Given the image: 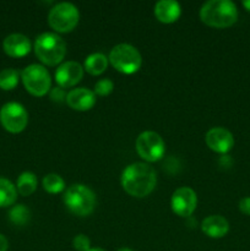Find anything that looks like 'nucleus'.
I'll use <instances>...</instances> for the list:
<instances>
[{
	"label": "nucleus",
	"instance_id": "nucleus-1",
	"mask_svg": "<svg viewBox=\"0 0 250 251\" xmlns=\"http://www.w3.org/2000/svg\"><path fill=\"white\" fill-rule=\"evenodd\" d=\"M157 183V174L150 164H129L122 173V186L125 193L134 198H145L153 191Z\"/></svg>",
	"mask_w": 250,
	"mask_h": 251
},
{
	"label": "nucleus",
	"instance_id": "nucleus-2",
	"mask_svg": "<svg viewBox=\"0 0 250 251\" xmlns=\"http://www.w3.org/2000/svg\"><path fill=\"white\" fill-rule=\"evenodd\" d=\"M200 19L213 28H227L237 22L238 10L229 0H210L201 6Z\"/></svg>",
	"mask_w": 250,
	"mask_h": 251
},
{
	"label": "nucleus",
	"instance_id": "nucleus-3",
	"mask_svg": "<svg viewBox=\"0 0 250 251\" xmlns=\"http://www.w3.org/2000/svg\"><path fill=\"white\" fill-rule=\"evenodd\" d=\"M34 53L44 65L55 66L65 58L66 43L59 34L44 32L36 38Z\"/></svg>",
	"mask_w": 250,
	"mask_h": 251
},
{
	"label": "nucleus",
	"instance_id": "nucleus-4",
	"mask_svg": "<svg viewBox=\"0 0 250 251\" xmlns=\"http://www.w3.org/2000/svg\"><path fill=\"white\" fill-rule=\"evenodd\" d=\"M64 203L71 213L78 217H86L95 211L97 199L88 186L74 184L66 189L64 194Z\"/></svg>",
	"mask_w": 250,
	"mask_h": 251
},
{
	"label": "nucleus",
	"instance_id": "nucleus-5",
	"mask_svg": "<svg viewBox=\"0 0 250 251\" xmlns=\"http://www.w3.org/2000/svg\"><path fill=\"white\" fill-rule=\"evenodd\" d=\"M113 68L125 75L137 73L142 65V56L140 51L131 44L122 43L110 50L109 58Z\"/></svg>",
	"mask_w": 250,
	"mask_h": 251
},
{
	"label": "nucleus",
	"instance_id": "nucleus-6",
	"mask_svg": "<svg viewBox=\"0 0 250 251\" xmlns=\"http://www.w3.org/2000/svg\"><path fill=\"white\" fill-rule=\"evenodd\" d=\"M21 80L26 91L34 97H43L50 91L51 78L43 65L31 64L21 71Z\"/></svg>",
	"mask_w": 250,
	"mask_h": 251
},
{
	"label": "nucleus",
	"instance_id": "nucleus-7",
	"mask_svg": "<svg viewBox=\"0 0 250 251\" xmlns=\"http://www.w3.org/2000/svg\"><path fill=\"white\" fill-rule=\"evenodd\" d=\"M80 12L71 2H60L53 6L49 11V26L59 33H69L78 24Z\"/></svg>",
	"mask_w": 250,
	"mask_h": 251
},
{
	"label": "nucleus",
	"instance_id": "nucleus-8",
	"mask_svg": "<svg viewBox=\"0 0 250 251\" xmlns=\"http://www.w3.org/2000/svg\"><path fill=\"white\" fill-rule=\"evenodd\" d=\"M136 151L146 162H157L162 159L166 152V144L161 135L154 131H144L136 139Z\"/></svg>",
	"mask_w": 250,
	"mask_h": 251
},
{
	"label": "nucleus",
	"instance_id": "nucleus-9",
	"mask_svg": "<svg viewBox=\"0 0 250 251\" xmlns=\"http://www.w3.org/2000/svg\"><path fill=\"white\" fill-rule=\"evenodd\" d=\"M0 123L6 131L19 134L28 124V113L20 103L9 102L0 109Z\"/></svg>",
	"mask_w": 250,
	"mask_h": 251
},
{
	"label": "nucleus",
	"instance_id": "nucleus-10",
	"mask_svg": "<svg viewBox=\"0 0 250 251\" xmlns=\"http://www.w3.org/2000/svg\"><path fill=\"white\" fill-rule=\"evenodd\" d=\"M198 205V196L191 188L183 186L176 189L171 199L172 211L179 217H189L195 211Z\"/></svg>",
	"mask_w": 250,
	"mask_h": 251
},
{
	"label": "nucleus",
	"instance_id": "nucleus-11",
	"mask_svg": "<svg viewBox=\"0 0 250 251\" xmlns=\"http://www.w3.org/2000/svg\"><path fill=\"white\" fill-rule=\"evenodd\" d=\"M205 141L211 151L220 154L228 153L234 146V137H233L232 132L220 126L208 130Z\"/></svg>",
	"mask_w": 250,
	"mask_h": 251
},
{
	"label": "nucleus",
	"instance_id": "nucleus-12",
	"mask_svg": "<svg viewBox=\"0 0 250 251\" xmlns=\"http://www.w3.org/2000/svg\"><path fill=\"white\" fill-rule=\"evenodd\" d=\"M83 77V68L76 61H66L55 71V81L59 87L70 88L77 85Z\"/></svg>",
	"mask_w": 250,
	"mask_h": 251
},
{
	"label": "nucleus",
	"instance_id": "nucleus-13",
	"mask_svg": "<svg viewBox=\"0 0 250 251\" xmlns=\"http://www.w3.org/2000/svg\"><path fill=\"white\" fill-rule=\"evenodd\" d=\"M66 103L69 107L78 112H86L92 109L96 104V95L88 88L81 87L71 90L66 96Z\"/></svg>",
	"mask_w": 250,
	"mask_h": 251
},
{
	"label": "nucleus",
	"instance_id": "nucleus-14",
	"mask_svg": "<svg viewBox=\"0 0 250 251\" xmlns=\"http://www.w3.org/2000/svg\"><path fill=\"white\" fill-rule=\"evenodd\" d=\"M2 48L11 58H22L31 51V42L25 34L12 33L4 39Z\"/></svg>",
	"mask_w": 250,
	"mask_h": 251
},
{
	"label": "nucleus",
	"instance_id": "nucleus-15",
	"mask_svg": "<svg viewBox=\"0 0 250 251\" xmlns=\"http://www.w3.org/2000/svg\"><path fill=\"white\" fill-rule=\"evenodd\" d=\"M181 7L174 0H161L154 5V16L162 24H173L180 17Z\"/></svg>",
	"mask_w": 250,
	"mask_h": 251
},
{
	"label": "nucleus",
	"instance_id": "nucleus-16",
	"mask_svg": "<svg viewBox=\"0 0 250 251\" xmlns=\"http://www.w3.org/2000/svg\"><path fill=\"white\" fill-rule=\"evenodd\" d=\"M201 230L205 233L207 237L213 239H220L227 235L229 232V223L222 216H208L201 223Z\"/></svg>",
	"mask_w": 250,
	"mask_h": 251
},
{
	"label": "nucleus",
	"instance_id": "nucleus-17",
	"mask_svg": "<svg viewBox=\"0 0 250 251\" xmlns=\"http://www.w3.org/2000/svg\"><path fill=\"white\" fill-rule=\"evenodd\" d=\"M108 68V58L102 53H93L86 58L83 64V70L90 75L98 76L104 73Z\"/></svg>",
	"mask_w": 250,
	"mask_h": 251
},
{
	"label": "nucleus",
	"instance_id": "nucleus-18",
	"mask_svg": "<svg viewBox=\"0 0 250 251\" xmlns=\"http://www.w3.org/2000/svg\"><path fill=\"white\" fill-rule=\"evenodd\" d=\"M37 185H38V180H37L36 174H33L32 172H24L17 178V193L25 198L32 195L36 191Z\"/></svg>",
	"mask_w": 250,
	"mask_h": 251
},
{
	"label": "nucleus",
	"instance_id": "nucleus-19",
	"mask_svg": "<svg viewBox=\"0 0 250 251\" xmlns=\"http://www.w3.org/2000/svg\"><path fill=\"white\" fill-rule=\"evenodd\" d=\"M17 199V189L5 178H0V207H9Z\"/></svg>",
	"mask_w": 250,
	"mask_h": 251
},
{
	"label": "nucleus",
	"instance_id": "nucleus-20",
	"mask_svg": "<svg viewBox=\"0 0 250 251\" xmlns=\"http://www.w3.org/2000/svg\"><path fill=\"white\" fill-rule=\"evenodd\" d=\"M44 191L48 194H60L61 191L65 190V181L59 174L50 173L47 174L42 181Z\"/></svg>",
	"mask_w": 250,
	"mask_h": 251
},
{
	"label": "nucleus",
	"instance_id": "nucleus-21",
	"mask_svg": "<svg viewBox=\"0 0 250 251\" xmlns=\"http://www.w3.org/2000/svg\"><path fill=\"white\" fill-rule=\"evenodd\" d=\"M21 74L15 69H4L0 71V88L4 91H11L19 85Z\"/></svg>",
	"mask_w": 250,
	"mask_h": 251
},
{
	"label": "nucleus",
	"instance_id": "nucleus-22",
	"mask_svg": "<svg viewBox=\"0 0 250 251\" xmlns=\"http://www.w3.org/2000/svg\"><path fill=\"white\" fill-rule=\"evenodd\" d=\"M31 218V211L25 205H16L9 211V220L16 226H26Z\"/></svg>",
	"mask_w": 250,
	"mask_h": 251
},
{
	"label": "nucleus",
	"instance_id": "nucleus-23",
	"mask_svg": "<svg viewBox=\"0 0 250 251\" xmlns=\"http://www.w3.org/2000/svg\"><path fill=\"white\" fill-rule=\"evenodd\" d=\"M114 90V83L109 78H102V80L98 81L95 85V95L100 96V97H105V96H109L110 93Z\"/></svg>",
	"mask_w": 250,
	"mask_h": 251
},
{
	"label": "nucleus",
	"instance_id": "nucleus-24",
	"mask_svg": "<svg viewBox=\"0 0 250 251\" xmlns=\"http://www.w3.org/2000/svg\"><path fill=\"white\" fill-rule=\"evenodd\" d=\"M74 249L77 251H88L91 249V240L87 235L78 234L73 240Z\"/></svg>",
	"mask_w": 250,
	"mask_h": 251
},
{
	"label": "nucleus",
	"instance_id": "nucleus-25",
	"mask_svg": "<svg viewBox=\"0 0 250 251\" xmlns=\"http://www.w3.org/2000/svg\"><path fill=\"white\" fill-rule=\"evenodd\" d=\"M66 96H68V93L64 91V88L61 87H55L53 88V90L50 91V93H49V97H50V100H53V102H56V103H61L64 102V100H66Z\"/></svg>",
	"mask_w": 250,
	"mask_h": 251
},
{
	"label": "nucleus",
	"instance_id": "nucleus-26",
	"mask_svg": "<svg viewBox=\"0 0 250 251\" xmlns=\"http://www.w3.org/2000/svg\"><path fill=\"white\" fill-rule=\"evenodd\" d=\"M239 211L245 216H250V196H247V198H243L242 200L239 201Z\"/></svg>",
	"mask_w": 250,
	"mask_h": 251
},
{
	"label": "nucleus",
	"instance_id": "nucleus-27",
	"mask_svg": "<svg viewBox=\"0 0 250 251\" xmlns=\"http://www.w3.org/2000/svg\"><path fill=\"white\" fill-rule=\"evenodd\" d=\"M9 249V242L2 234H0V251H7Z\"/></svg>",
	"mask_w": 250,
	"mask_h": 251
},
{
	"label": "nucleus",
	"instance_id": "nucleus-28",
	"mask_svg": "<svg viewBox=\"0 0 250 251\" xmlns=\"http://www.w3.org/2000/svg\"><path fill=\"white\" fill-rule=\"evenodd\" d=\"M243 6H244V9L247 10L248 12H250V0H245V1L242 2Z\"/></svg>",
	"mask_w": 250,
	"mask_h": 251
},
{
	"label": "nucleus",
	"instance_id": "nucleus-29",
	"mask_svg": "<svg viewBox=\"0 0 250 251\" xmlns=\"http://www.w3.org/2000/svg\"><path fill=\"white\" fill-rule=\"evenodd\" d=\"M88 251H105V250L100 249V248H93V249H90Z\"/></svg>",
	"mask_w": 250,
	"mask_h": 251
},
{
	"label": "nucleus",
	"instance_id": "nucleus-30",
	"mask_svg": "<svg viewBox=\"0 0 250 251\" xmlns=\"http://www.w3.org/2000/svg\"><path fill=\"white\" fill-rule=\"evenodd\" d=\"M118 251H132L131 249H129V248H120Z\"/></svg>",
	"mask_w": 250,
	"mask_h": 251
}]
</instances>
